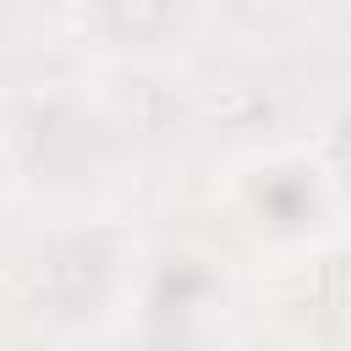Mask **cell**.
Masks as SVG:
<instances>
[{
    "mask_svg": "<svg viewBox=\"0 0 351 351\" xmlns=\"http://www.w3.org/2000/svg\"><path fill=\"white\" fill-rule=\"evenodd\" d=\"M27 159H33L38 181H82L99 159V126L71 104H49L33 115Z\"/></svg>",
    "mask_w": 351,
    "mask_h": 351,
    "instance_id": "obj_2",
    "label": "cell"
},
{
    "mask_svg": "<svg viewBox=\"0 0 351 351\" xmlns=\"http://www.w3.org/2000/svg\"><path fill=\"white\" fill-rule=\"evenodd\" d=\"M33 274H38V296L55 313H93V302L110 285V252L99 241L71 236V241L44 247L38 263H33Z\"/></svg>",
    "mask_w": 351,
    "mask_h": 351,
    "instance_id": "obj_1",
    "label": "cell"
}]
</instances>
